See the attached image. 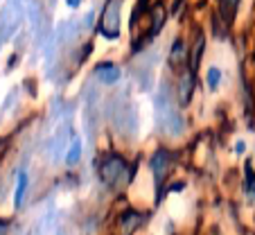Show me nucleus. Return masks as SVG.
Returning a JSON list of instances; mask_svg holds the SVG:
<instances>
[{"mask_svg": "<svg viewBox=\"0 0 255 235\" xmlns=\"http://www.w3.org/2000/svg\"><path fill=\"white\" fill-rule=\"evenodd\" d=\"M235 152H237V154L244 152V143H237V145H235Z\"/></svg>", "mask_w": 255, "mask_h": 235, "instance_id": "2eb2a0df", "label": "nucleus"}, {"mask_svg": "<svg viewBox=\"0 0 255 235\" xmlns=\"http://www.w3.org/2000/svg\"><path fill=\"white\" fill-rule=\"evenodd\" d=\"M120 7H122V0H109V5H106L102 23H100V32L106 38L120 36Z\"/></svg>", "mask_w": 255, "mask_h": 235, "instance_id": "f257e3e1", "label": "nucleus"}, {"mask_svg": "<svg viewBox=\"0 0 255 235\" xmlns=\"http://www.w3.org/2000/svg\"><path fill=\"white\" fill-rule=\"evenodd\" d=\"M7 149V140H0V154H5Z\"/></svg>", "mask_w": 255, "mask_h": 235, "instance_id": "dca6fc26", "label": "nucleus"}, {"mask_svg": "<svg viewBox=\"0 0 255 235\" xmlns=\"http://www.w3.org/2000/svg\"><path fill=\"white\" fill-rule=\"evenodd\" d=\"M185 45H183V41H176V43L172 45V54H169V63L172 66H181V63L185 61Z\"/></svg>", "mask_w": 255, "mask_h": 235, "instance_id": "1a4fd4ad", "label": "nucleus"}, {"mask_svg": "<svg viewBox=\"0 0 255 235\" xmlns=\"http://www.w3.org/2000/svg\"><path fill=\"white\" fill-rule=\"evenodd\" d=\"M201 52H203V34H199L197 41H194V48H192V72L197 70L199 59H201Z\"/></svg>", "mask_w": 255, "mask_h": 235, "instance_id": "f8f14e48", "label": "nucleus"}, {"mask_svg": "<svg viewBox=\"0 0 255 235\" xmlns=\"http://www.w3.org/2000/svg\"><path fill=\"white\" fill-rule=\"evenodd\" d=\"M237 7H240V0H219V18L224 23H231L237 14Z\"/></svg>", "mask_w": 255, "mask_h": 235, "instance_id": "423d86ee", "label": "nucleus"}, {"mask_svg": "<svg viewBox=\"0 0 255 235\" xmlns=\"http://www.w3.org/2000/svg\"><path fill=\"white\" fill-rule=\"evenodd\" d=\"M190 93H192V70H190V75H185V79L181 82V102H183V104L190 102Z\"/></svg>", "mask_w": 255, "mask_h": 235, "instance_id": "9b49d317", "label": "nucleus"}, {"mask_svg": "<svg viewBox=\"0 0 255 235\" xmlns=\"http://www.w3.org/2000/svg\"><path fill=\"white\" fill-rule=\"evenodd\" d=\"M5 231H7V224L0 220V235H5Z\"/></svg>", "mask_w": 255, "mask_h": 235, "instance_id": "f3484780", "label": "nucleus"}, {"mask_svg": "<svg viewBox=\"0 0 255 235\" xmlns=\"http://www.w3.org/2000/svg\"><path fill=\"white\" fill-rule=\"evenodd\" d=\"M95 77L104 84H116L120 79V68L113 66V63H97L95 66Z\"/></svg>", "mask_w": 255, "mask_h": 235, "instance_id": "39448f33", "label": "nucleus"}, {"mask_svg": "<svg viewBox=\"0 0 255 235\" xmlns=\"http://www.w3.org/2000/svg\"><path fill=\"white\" fill-rule=\"evenodd\" d=\"M156 106H158V120H160V122L165 120V127L169 129V134H181V127H183V122H181V118H178L176 109H174L172 102H169L167 93H165L163 100L158 97ZM165 127H163V129H165Z\"/></svg>", "mask_w": 255, "mask_h": 235, "instance_id": "f03ea898", "label": "nucleus"}, {"mask_svg": "<svg viewBox=\"0 0 255 235\" xmlns=\"http://www.w3.org/2000/svg\"><path fill=\"white\" fill-rule=\"evenodd\" d=\"M219 79H222V72L217 70V68H210V70H208V86L217 88L219 86Z\"/></svg>", "mask_w": 255, "mask_h": 235, "instance_id": "ddd939ff", "label": "nucleus"}, {"mask_svg": "<svg viewBox=\"0 0 255 235\" xmlns=\"http://www.w3.org/2000/svg\"><path fill=\"white\" fill-rule=\"evenodd\" d=\"M125 161L120 159V156H109V159L104 161V163L100 165V177H102V181L106 183V186H116V181L125 174Z\"/></svg>", "mask_w": 255, "mask_h": 235, "instance_id": "7ed1b4c3", "label": "nucleus"}, {"mask_svg": "<svg viewBox=\"0 0 255 235\" xmlns=\"http://www.w3.org/2000/svg\"><path fill=\"white\" fill-rule=\"evenodd\" d=\"M140 224H142V215H138V213H127V215L122 217V235H131Z\"/></svg>", "mask_w": 255, "mask_h": 235, "instance_id": "0eeeda50", "label": "nucleus"}, {"mask_svg": "<svg viewBox=\"0 0 255 235\" xmlns=\"http://www.w3.org/2000/svg\"><path fill=\"white\" fill-rule=\"evenodd\" d=\"M79 159H82V143L75 138V140L70 143V149H68V154H66V165L79 163Z\"/></svg>", "mask_w": 255, "mask_h": 235, "instance_id": "9d476101", "label": "nucleus"}, {"mask_svg": "<svg viewBox=\"0 0 255 235\" xmlns=\"http://www.w3.org/2000/svg\"><path fill=\"white\" fill-rule=\"evenodd\" d=\"M169 161H172V156H169V152H165V149L156 152L154 156H151V161H149V168H151V172H154V177H156V186H158V188L163 186L165 177H167Z\"/></svg>", "mask_w": 255, "mask_h": 235, "instance_id": "20e7f679", "label": "nucleus"}, {"mask_svg": "<svg viewBox=\"0 0 255 235\" xmlns=\"http://www.w3.org/2000/svg\"><path fill=\"white\" fill-rule=\"evenodd\" d=\"M27 183H29L27 172H25V170H20V174H18V186H16V195H14V204H16V208H20V204H23V199H25V190H27Z\"/></svg>", "mask_w": 255, "mask_h": 235, "instance_id": "6e6552de", "label": "nucleus"}, {"mask_svg": "<svg viewBox=\"0 0 255 235\" xmlns=\"http://www.w3.org/2000/svg\"><path fill=\"white\" fill-rule=\"evenodd\" d=\"M68 2V7H79L82 5V0H66Z\"/></svg>", "mask_w": 255, "mask_h": 235, "instance_id": "4468645a", "label": "nucleus"}]
</instances>
